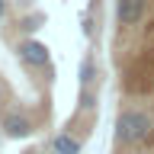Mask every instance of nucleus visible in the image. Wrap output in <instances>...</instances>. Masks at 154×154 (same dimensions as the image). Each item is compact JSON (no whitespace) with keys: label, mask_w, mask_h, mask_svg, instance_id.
Instances as JSON below:
<instances>
[{"label":"nucleus","mask_w":154,"mask_h":154,"mask_svg":"<svg viewBox=\"0 0 154 154\" xmlns=\"http://www.w3.org/2000/svg\"><path fill=\"white\" fill-rule=\"evenodd\" d=\"M3 13H7V0H0V19H3Z\"/></svg>","instance_id":"obj_9"},{"label":"nucleus","mask_w":154,"mask_h":154,"mask_svg":"<svg viewBox=\"0 0 154 154\" xmlns=\"http://www.w3.org/2000/svg\"><path fill=\"white\" fill-rule=\"evenodd\" d=\"M93 80H96V61L93 58H84V61H80V87L87 90Z\"/></svg>","instance_id":"obj_6"},{"label":"nucleus","mask_w":154,"mask_h":154,"mask_svg":"<svg viewBox=\"0 0 154 154\" xmlns=\"http://www.w3.org/2000/svg\"><path fill=\"white\" fill-rule=\"evenodd\" d=\"M0 96H3V87H0Z\"/></svg>","instance_id":"obj_10"},{"label":"nucleus","mask_w":154,"mask_h":154,"mask_svg":"<svg viewBox=\"0 0 154 154\" xmlns=\"http://www.w3.org/2000/svg\"><path fill=\"white\" fill-rule=\"evenodd\" d=\"M144 3H148V0H119V3H116L119 23H122V26H135V23L144 16Z\"/></svg>","instance_id":"obj_3"},{"label":"nucleus","mask_w":154,"mask_h":154,"mask_svg":"<svg viewBox=\"0 0 154 154\" xmlns=\"http://www.w3.org/2000/svg\"><path fill=\"white\" fill-rule=\"evenodd\" d=\"M38 23H42V16H29L26 23H23V29H29V32H32V29H38Z\"/></svg>","instance_id":"obj_8"},{"label":"nucleus","mask_w":154,"mask_h":154,"mask_svg":"<svg viewBox=\"0 0 154 154\" xmlns=\"http://www.w3.org/2000/svg\"><path fill=\"white\" fill-rule=\"evenodd\" d=\"M3 132H7V138H29L32 135V122L19 112H10V116H3Z\"/></svg>","instance_id":"obj_4"},{"label":"nucleus","mask_w":154,"mask_h":154,"mask_svg":"<svg viewBox=\"0 0 154 154\" xmlns=\"http://www.w3.org/2000/svg\"><path fill=\"white\" fill-rule=\"evenodd\" d=\"M93 106H96V96L90 93V90H84V93H80V109H84V112H90Z\"/></svg>","instance_id":"obj_7"},{"label":"nucleus","mask_w":154,"mask_h":154,"mask_svg":"<svg viewBox=\"0 0 154 154\" xmlns=\"http://www.w3.org/2000/svg\"><path fill=\"white\" fill-rule=\"evenodd\" d=\"M51 144H55L58 154H80V141H77V138H71V135H58Z\"/></svg>","instance_id":"obj_5"},{"label":"nucleus","mask_w":154,"mask_h":154,"mask_svg":"<svg viewBox=\"0 0 154 154\" xmlns=\"http://www.w3.org/2000/svg\"><path fill=\"white\" fill-rule=\"evenodd\" d=\"M16 51H19V58H23L26 64H32V67H45L48 64V45H42V42H35V38L23 42Z\"/></svg>","instance_id":"obj_2"},{"label":"nucleus","mask_w":154,"mask_h":154,"mask_svg":"<svg viewBox=\"0 0 154 154\" xmlns=\"http://www.w3.org/2000/svg\"><path fill=\"white\" fill-rule=\"evenodd\" d=\"M151 128H154V119L148 112H141V109H125V112H119V119H116V138L122 144L144 141V138L151 135Z\"/></svg>","instance_id":"obj_1"}]
</instances>
